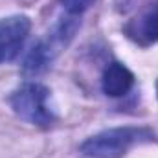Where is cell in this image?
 Listing matches in <instances>:
<instances>
[{
  "label": "cell",
  "instance_id": "6da1fadb",
  "mask_svg": "<svg viewBox=\"0 0 158 158\" xmlns=\"http://www.w3.org/2000/svg\"><path fill=\"white\" fill-rule=\"evenodd\" d=\"M155 140V132L149 127H112L86 138L79 151L86 158H121L134 145H142Z\"/></svg>",
  "mask_w": 158,
  "mask_h": 158
},
{
  "label": "cell",
  "instance_id": "7a4b0ae2",
  "mask_svg": "<svg viewBox=\"0 0 158 158\" xmlns=\"http://www.w3.org/2000/svg\"><path fill=\"white\" fill-rule=\"evenodd\" d=\"M9 105L20 119L37 125L50 127L55 119V109L52 105V92L40 83H24L9 96Z\"/></svg>",
  "mask_w": 158,
  "mask_h": 158
},
{
  "label": "cell",
  "instance_id": "3957f363",
  "mask_svg": "<svg viewBox=\"0 0 158 158\" xmlns=\"http://www.w3.org/2000/svg\"><path fill=\"white\" fill-rule=\"evenodd\" d=\"M79 22L76 17L68 15V19L61 20L42 40H39L31 52L28 53L26 61H24V72L37 76L40 72H44L46 68L52 66V63L57 59V55L68 46V42L74 39V33L77 31Z\"/></svg>",
  "mask_w": 158,
  "mask_h": 158
},
{
  "label": "cell",
  "instance_id": "277c9868",
  "mask_svg": "<svg viewBox=\"0 0 158 158\" xmlns=\"http://www.w3.org/2000/svg\"><path fill=\"white\" fill-rule=\"evenodd\" d=\"M31 20L26 15H11L0 19V64L13 61L30 35Z\"/></svg>",
  "mask_w": 158,
  "mask_h": 158
},
{
  "label": "cell",
  "instance_id": "5b68a950",
  "mask_svg": "<svg viewBox=\"0 0 158 158\" xmlns=\"http://www.w3.org/2000/svg\"><path fill=\"white\" fill-rule=\"evenodd\" d=\"M123 31L132 42L143 48L158 42V0L131 19L123 26Z\"/></svg>",
  "mask_w": 158,
  "mask_h": 158
},
{
  "label": "cell",
  "instance_id": "8992f818",
  "mask_svg": "<svg viewBox=\"0 0 158 158\" xmlns=\"http://www.w3.org/2000/svg\"><path fill=\"white\" fill-rule=\"evenodd\" d=\"M134 74L123 63H110L101 76V90L109 98H121L131 92Z\"/></svg>",
  "mask_w": 158,
  "mask_h": 158
},
{
  "label": "cell",
  "instance_id": "52a82bcc",
  "mask_svg": "<svg viewBox=\"0 0 158 158\" xmlns=\"http://www.w3.org/2000/svg\"><path fill=\"white\" fill-rule=\"evenodd\" d=\"M94 0H61V6L64 7V11L72 17H77L81 13H85Z\"/></svg>",
  "mask_w": 158,
  "mask_h": 158
}]
</instances>
